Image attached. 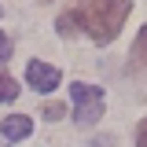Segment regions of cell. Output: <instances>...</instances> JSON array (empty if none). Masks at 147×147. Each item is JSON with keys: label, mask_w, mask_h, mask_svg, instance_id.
<instances>
[{"label": "cell", "mask_w": 147, "mask_h": 147, "mask_svg": "<svg viewBox=\"0 0 147 147\" xmlns=\"http://www.w3.org/2000/svg\"><path fill=\"white\" fill-rule=\"evenodd\" d=\"M15 96H18V85H15V77L0 70V103H11Z\"/></svg>", "instance_id": "8992f818"}, {"label": "cell", "mask_w": 147, "mask_h": 147, "mask_svg": "<svg viewBox=\"0 0 147 147\" xmlns=\"http://www.w3.org/2000/svg\"><path fill=\"white\" fill-rule=\"evenodd\" d=\"M63 114H66V110L59 107V103H44V118H48V121H59Z\"/></svg>", "instance_id": "52a82bcc"}, {"label": "cell", "mask_w": 147, "mask_h": 147, "mask_svg": "<svg viewBox=\"0 0 147 147\" xmlns=\"http://www.w3.org/2000/svg\"><path fill=\"white\" fill-rule=\"evenodd\" d=\"M4 59H11V37L0 30V63H4Z\"/></svg>", "instance_id": "ba28073f"}, {"label": "cell", "mask_w": 147, "mask_h": 147, "mask_svg": "<svg viewBox=\"0 0 147 147\" xmlns=\"http://www.w3.org/2000/svg\"><path fill=\"white\" fill-rule=\"evenodd\" d=\"M0 15H4V7H0Z\"/></svg>", "instance_id": "30bf717a"}, {"label": "cell", "mask_w": 147, "mask_h": 147, "mask_svg": "<svg viewBox=\"0 0 147 147\" xmlns=\"http://www.w3.org/2000/svg\"><path fill=\"white\" fill-rule=\"evenodd\" d=\"M30 132H33V121H30L26 114H11V118L0 121V136H4V140H26Z\"/></svg>", "instance_id": "5b68a950"}, {"label": "cell", "mask_w": 147, "mask_h": 147, "mask_svg": "<svg viewBox=\"0 0 147 147\" xmlns=\"http://www.w3.org/2000/svg\"><path fill=\"white\" fill-rule=\"evenodd\" d=\"M129 11H132V0H81L74 11L59 15V33H88L96 44H110L125 26Z\"/></svg>", "instance_id": "6da1fadb"}, {"label": "cell", "mask_w": 147, "mask_h": 147, "mask_svg": "<svg viewBox=\"0 0 147 147\" xmlns=\"http://www.w3.org/2000/svg\"><path fill=\"white\" fill-rule=\"evenodd\" d=\"M136 147H147V118L136 125Z\"/></svg>", "instance_id": "9c48e42d"}, {"label": "cell", "mask_w": 147, "mask_h": 147, "mask_svg": "<svg viewBox=\"0 0 147 147\" xmlns=\"http://www.w3.org/2000/svg\"><path fill=\"white\" fill-rule=\"evenodd\" d=\"M129 74L147 77V26L140 30V37L132 40V52H129Z\"/></svg>", "instance_id": "277c9868"}, {"label": "cell", "mask_w": 147, "mask_h": 147, "mask_svg": "<svg viewBox=\"0 0 147 147\" xmlns=\"http://www.w3.org/2000/svg\"><path fill=\"white\" fill-rule=\"evenodd\" d=\"M70 99H74V121L81 129L96 125L99 118H103V88H96V85H88V81H74L70 85Z\"/></svg>", "instance_id": "7a4b0ae2"}, {"label": "cell", "mask_w": 147, "mask_h": 147, "mask_svg": "<svg viewBox=\"0 0 147 147\" xmlns=\"http://www.w3.org/2000/svg\"><path fill=\"white\" fill-rule=\"evenodd\" d=\"M26 81H30V88H37L40 96H48V92H55V88H59L63 74L55 70V66H48V63H40V59H33V63L26 66Z\"/></svg>", "instance_id": "3957f363"}]
</instances>
